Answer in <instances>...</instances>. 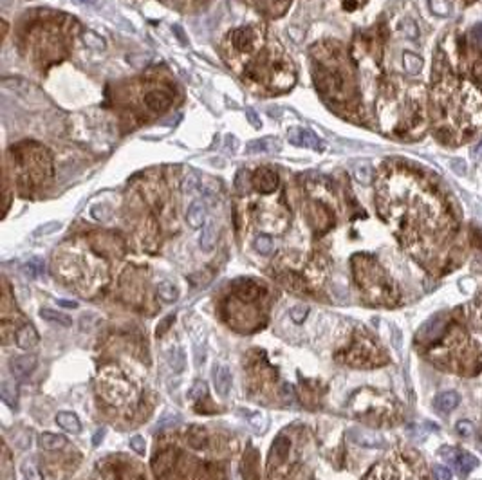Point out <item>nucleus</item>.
Wrapping results in <instances>:
<instances>
[{
	"label": "nucleus",
	"mask_w": 482,
	"mask_h": 480,
	"mask_svg": "<svg viewBox=\"0 0 482 480\" xmlns=\"http://www.w3.org/2000/svg\"><path fill=\"white\" fill-rule=\"evenodd\" d=\"M439 455H441L444 460H448L461 476L470 475V473L478 466L477 457H473L471 453H466V451H459V450H454V448H448V446L441 448Z\"/></svg>",
	"instance_id": "1"
},
{
	"label": "nucleus",
	"mask_w": 482,
	"mask_h": 480,
	"mask_svg": "<svg viewBox=\"0 0 482 480\" xmlns=\"http://www.w3.org/2000/svg\"><path fill=\"white\" fill-rule=\"evenodd\" d=\"M347 435H349V439L352 441V443L361 448H383L385 446V441L381 435L376 433V431L365 430V428H350V430L347 431Z\"/></svg>",
	"instance_id": "2"
},
{
	"label": "nucleus",
	"mask_w": 482,
	"mask_h": 480,
	"mask_svg": "<svg viewBox=\"0 0 482 480\" xmlns=\"http://www.w3.org/2000/svg\"><path fill=\"white\" fill-rule=\"evenodd\" d=\"M211 379H213V388L220 397H226L231 390V370L228 369L226 365L223 363H215L211 369Z\"/></svg>",
	"instance_id": "3"
},
{
	"label": "nucleus",
	"mask_w": 482,
	"mask_h": 480,
	"mask_svg": "<svg viewBox=\"0 0 482 480\" xmlns=\"http://www.w3.org/2000/svg\"><path fill=\"white\" fill-rule=\"evenodd\" d=\"M278 184V175L269 168H258L253 174V186L262 193H269L273 191Z\"/></svg>",
	"instance_id": "4"
},
{
	"label": "nucleus",
	"mask_w": 482,
	"mask_h": 480,
	"mask_svg": "<svg viewBox=\"0 0 482 480\" xmlns=\"http://www.w3.org/2000/svg\"><path fill=\"white\" fill-rule=\"evenodd\" d=\"M144 103L154 112H165L172 105V96L163 89H154L144 94Z\"/></svg>",
	"instance_id": "5"
},
{
	"label": "nucleus",
	"mask_w": 482,
	"mask_h": 480,
	"mask_svg": "<svg viewBox=\"0 0 482 480\" xmlns=\"http://www.w3.org/2000/svg\"><path fill=\"white\" fill-rule=\"evenodd\" d=\"M289 141L296 146H305V148H313V150H323L321 141L318 139L314 134H311L309 130H302L296 129L289 134Z\"/></svg>",
	"instance_id": "6"
},
{
	"label": "nucleus",
	"mask_w": 482,
	"mask_h": 480,
	"mask_svg": "<svg viewBox=\"0 0 482 480\" xmlns=\"http://www.w3.org/2000/svg\"><path fill=\"white\" fill-rule=\"evenodd\" d=\"M186 222H188L190 228L199 229L206 224V206L201 203V201H194V203L188 206V211H186Z\"/></svg>",
	"instance_id": "7"
},
{
	"label": "nucleus",
	"mask_w": 482,
	"mask_h": 480,
	"mask_svg": "<svg viewBox=\"0 0 482 480\" xmlns=\"http://www.w3.org/2000/svg\"><path fill=\"white\" fill-rule=\"evenodd\" d=\"M34 369H36V357L34 356H18L9 363V370L15 377H25Z\"/></svg>",
	"instance_id": "8"
},
{
	"label": "nucleus",
	"mask_w": 482,
	"mask_h": 480,
	"mask_svg": "<svg viewBox=\"0 0 482 480\" xmlns=\"http://www.w3.org/2000/svg\"><path fill=\"white\" fill-rule=\"evenodd\" d=\"M459 403H461V395L457 392H442L433 399L435 410L441 414H450L454 408H457Z\"/></svg>",
	"instance_id": "9"
},
{
	"label": "nucleus",
	"mask_w": 482,
	"mask_h": 480,
	"mask_svg": "<svg viewBox=\"0 0 482 480\" xmlns=\"http://www.w3.org/2000/svg\"><path fill=\"white\" fill-rule=\"evenodd\" d=\"M36 343H38L36 329H34L31 323H25V325H22V327L18 329V332H17V345H18V347L24 348V350H29V348H33Z\"/></svg>",
	"instance_id": "10"
},
{
	"label": "nucleus",
	"mask_w": 482,
	"mask_h": 480,
	"mask_svg": "<svg viewBox=\"0 0 482 480\" xmlns=\"http://www.w3.org/2000/svg\"><path fill=\"white\" fill-rule=\"evenodd\" d=\"M217 244V228H215L213 220H208L204 226H202L201 236H199V246H201L202 251H211Z\"/></svg>",
	"instance_id": "11"
},
{
	"label": "nucleus",
	"mask_w": 482,
	"mask_h": 480,
	"mask_svg": "<svg viewBox=\"0 0 482 480\" xmlns=\"http://www.w3.org/2000/svg\"><path fill=\"white\" fill-rule=\"evenodd\" d=\"M56 424L62 430L69 431V433H80L82 431V422H80V419L72 412H58Z\"/></svg>",
	"instance_id": "12"
},
{
	"label": "nucleus",
	"mask_w": 482,
	"mask_h": 480,
	"mask_svg": "<svg viewBox=\"0 0 482 480\" xmlns=\"http://www.w3.org/2000/svg\"><path fill=\"white\" fill-rule=\"evenodd\" d=\"M65 444H67V441H65V437H63V435L51 433V431H46V433H42L40 437H38V446H40L42 450H46V451L62 450Z\"/></svg>",
	"instance_id": "13"
},
{
	"label": "nucleus",
	"mask_w": 482,
	"mask_h": 480,
	"mask_svg": "<svg viewBox=\"0 0 482 480\" xmlns=\"http://www.w3.org/2000/svg\"><path fill=\"white\" fill-rule=\"evenodd\" d=\"M253 40H255L253 31L247 29V27H240V29H235L231 33V42L239 51H247L253 46Z\"/></svg>",
	"instance_id": "14"
},
{
	"label": "nucleus",
	"mask_w": 482,
	"mask_h": 480,
	"mask_svg": "<svg viewBox=\"0 0 482 480\" xmlns=\"http://www.w3.org/2000/svg\"><path fill=\"white\" fill-rule=\"evenodd\" d=\"M166 361H168L170 369H172L175 374L182 372V370H184V367H186L184 352H182L179 347H172V348H168V352H166Z\"/></svg>",
	"instance_id": "15"
},
{
	"label": "nucleus",
	"mask_w": 482,
	"mask_h": 480,
	"mask_svg": "<svg viewBox=\"0 0 482 480\" xmlns=\"http://www.w3.org/2000/svg\"><path fill=\"white\" fill-rule=\"evenodd\" d=\"M0 397H2V401L6 403V405L13 406V408H17L18 405V390L17 386H15V383L9 379L2 381V385H0Z\"/></svg>",
	"instance_id": "16"
},
{
	"label": "nucleus",
	"mask_w": 482,
	"mask_h": 480,
	"mask_svg": "<svg viewBox=\"0 0 482 480\" xmlns=\"http://www.w3.org/2000/svg\"><path fill=\"white\" fill-rule=\"evenodd\" d=\"M40 318H44L46 322L51 323H58L62 327H70L72 325V319L70 316H67L65 312H60V310H53V309H40Z\"/></svg>",
	"instance_id": "17"
},
{
	"label": "nucleus",
	"mask_w": 482,
	"mask_h": 480,
	"mask_svg": "<svg viewBox=\"0 0 482 480\" xmlns=\"http://www.w3.org/2000/svg\"><path fill=\"white\" fill-rule=\"evenodd\" d=\"M276 150H278V145L273 139H256L246 146L247 153H271L276 152Z\"/></svg>",
	"instance_id": "18"
},
{
	"label": "nucleus",
	"mask_w": 482,
	"mask_h": 480,
	"mask_svg": "<svg viewBox=\"0 0 482 480\" xmlns=\"http://www.w3.org/2000/svg\"><path fill=\"white\" fill-rule=\"evenodd\" d=\"M157 296H159L163 302L173 303V302H177L179 291H177V287L173 286L172 282L165 280V282H161L159 286H157Z\"/></svg>",
	"instance_id": "19"
},
{
	"label": "nucleus",
	"mask_w": 482,
	"mask_h": 480,
	"mask_svg": "<svg viewBox=\"0 0 482 480\" xmlns=\"http://www.w3.org/2000/svg\"><path fill=\"white\" fill-rule=\"evenodd\" d=\"M237 294H239L244 302H251V300H255L260 294V289L256 287V284H253L251 280H246L237 287Z\"/></svg>",
	"instance_id": "20"
},
{
	"label": "nucleus",
	"mask_w": 482,
	"mask_h": 480,
	"mask_svg": "<svg viewBox=\"0 0 482 480\" xmlns=\"http://www.w3.org/2000/svg\"><path fill=\"white\" fill-rule=\"evenodd\" d=\"M403 65L406 69V72L410 74H419L423 69V60L414 53H404L403 54Z\"/></svg>",
	"instance_id": "21"
},
{
	"label": "nucleus",
	"mask_w": 482,
	"mask_h": 480,
	"mask_svg": "<svg viewBox=\"0 0 482 480\" xmlns=\"http://www.w3.org/2000/svg\"><path fill=\"white\" fill-rule=\"evenodd\" d=\"M273 455H276L278 457V460H284L285 457H287V453H289V450H291V443H289V439L287 437H278V439L273 443Z\"/></svg>",
	"instance_id": "22"
},
{
	"label": "nucleus",
	"mask_w": 482,
	"mask_h": 480,
	"mask_svg": "<svg viewBox=\"0 0 482 480\" xmlns=\"http://www.w3.org/2000/svg\"><path fill=\"white\" fill-rule=\"evenodd\" d=\"M22 475H24L25 480H44L40 469H38L36 462L34 460H25L22 464Z\"/></svg>",
	"instance_id": "23"
},
{
	"label": "nucleus",
	"mask_w": 482,
	"mask_h": 480,
	"mask_svg": "<svg viewBox=\"0 0 482 480\" xmlns=\"http://www.w3.org/2000/svg\"><path fill=\"white\" fill-rule=\"evenodd\" d=\"M22 273H24L27 278H31V280L38 278L42 273H44V265H42V260L34 258V260L27 262V264H25L24 267H22Z\"/></svg>",
	"instance_id": "24"
},
{
	"label": "nucleus",
	"mask_w": 482,
	"mask_h": 480,
	"mask_svg": "<svg viewBox=\"0 0 482 480\" xmlns=\"http://www.w3.org/2000/svg\"><path fill=\"white\" fill-rule=\"evenodd\" d=\"M177 422H181V415H179L177 412H168V414H165L159 421H157V430L172 428V426H175Z\"/></svg>",
	"instance_id": "25"
},
{
	"label": "nucleus",
	"mask_w": 482,
	"mask_h": 480,
	"mask_svg": "<svg viewBox=\"0 0 482 480\" xmlns=\"http://www.w3.org/2000/svg\"><path fill=\"white\" fill-rule=\"evenodd\" d=\"M354 177L358 182H361V184H368L372 179V168L367 165V163H363V165H358L354 170Z\"/></svg>",
	"instance_id": "26"
},
{
	"label": "nucleus",
	"mask_w": 482,
	"mask_h": 480,
	"mask_svg": "<svg viewBox=\"0 0 482 480\" xmlns=\"http://www.w3.org/2000/svg\"><path fill=\"white\" fill-rule=\"evenodd\" d=\"M428 4L433 15H439V17H448L450 15L448 0H428Z\"/></svg>",
	"instance_id": "27"
},
{
	"label": "nucleus",
	"mask_w": 482,
	"mask_h": 480,
	"mask_svg": "<svg viewBox=\"0 0 482 480\" xmlns=\"http://www.w3.org/2000/svg\"><path fill=\"white\" fill-rule=\"evenodd\" d=\"M255 249L260 255H269L273 249V240L268 235H258L255 238Z\"/></svg>",
	"instance_id": "28"
},
{
	"label": "nucleus",
	"mask_w": 482,
	"mask_h": 480,
	"mask_svg": "<svg viewBox=\"0 0 482 480\" xmlns=\"http://www.w3.org/2000/svg\"><path fill=\"white\" fill-rule=\"evenodd\" d=\"M307 314H309V307L307 305H294L293 309H291V312H289L291 319H293L294 323H298V325L305 322Z\"/></svg>",
	"instance_id": "29"
},
{
	"label": "nucleus",
	"mask_w": 482,
	"mask_h": 480,
	"mask_svg": "<svg viewBox=\"0 0 482 480\" xmlns=\"http://www.w3.org/2000/svg\"><path fill=\"white\" fill-rule=\"evenodd\" d=\"M83 38H85V44L89 47H92V49L99 51L103 49L105 44H103V38H99L98 34H94L92 31H87V33H83Z\"/></svg>",
	"instance_id": "30"
},
{
	"label": "nucleus",
	"mask_w": 482,
	"mask_h": 480,
	"mask_svg": "<svg viewBox=\"0 0 482 480\" xmlns=\"http://www.w3.org/2000/svg\"><path fill=\"white\" fill-rule=\"evenodd\" d=\"M60 228H62V224L60 222H47V224H44V226H40V228L34 229L33 235L34 236H46V235H51V233L58 231Z\"/></svg>",
	"instance_id": "31"
},
{
	"label": "nucleus",
	"mask_w": 482,
	"mask_h": 480,
	"mask_svg": "<svg viewBox=\"0 0 482 480\" xmlns=\"http://www.w3.org/2000/svg\"><path fill=\"white\" fill-rule=\"evenodd\" d=\"M199 186V177L195 174H188L184 177V181H182V191L184 193H192V191H195Z\"/></svg>",
	"instance_id": "32"
},
{
	"label": "nucleus",
	"mask_w": 482,
	"mask_h": 480,
	"mask_svg": "<svg viewBox=\"0 0 482 480\" xmlns=\"http://www.w3.org/2000/svg\"><path fill=\"white\" fill-rule=\"evenodd\" d=\"M130 448L136 451L137 455H144V451H146L144 437H141V435H134V437H130Z\"/></svg>",
	"instance_id": "33"
},
{
	"label": "nucleus",
	"mask_w": 482,
	"mask_h": 480,
	"mask_svg": "<svg viewBox=\"0 0 482 480\" xmlns=\"http://www.w3.org/2000/svg\"><path fill=\"white\" fill-rule=\"evenodd\" d=\"M206 383L204 381H195V385L192 386V390H190V397L192 399H201L206 395Z\"/></svg>",
	"instance_id": "34"
},
{
	"label": "nucleus",
	"mask_w": 482,
	"mask_h": 480,
	"mask_svg": "<svg viewBox=\"0 0 482 480\" xmlns=\"http://www.w3.org/2000/svg\"><path fill=\"white\" fill-rule=\"evenodd\" d=\"M455 430H457V433L461 437H471L473 435V424L470 421H459Z\"/></svg>",
	"instance_id": "35"
},
{
	"label": "nucleus",
	"mask_w": 482,
	"mask_h": 480,
	"mask_svg": "<svg viewBox=\"0 0 482 480\" xmlns=\"http://www.w3.org/2000/svg\"><path fill=\"white\" fill-rule=\"evenodd\" d=\"M450 168H452L457 175H464L466 172H468V165H466V161L461 157L452 159V161H450Z\"/></svg>",
	"instance_id": "36"
},
{
	"label": "nucleus",
	"mask_w": 482,
	"mask_h": 480,
	"mask_svg": "<svg viewBox=\"0 0 482 480\" xmlns=\"http://www.w3.org/2000/svg\"><path fill=\"white\" fill-rule=\"evenodd\" d=\"M403 31H404V34H406L408 38H412V40H416L417 38V34H419V29H417V25H416V22L414 20H404V24H403Z\"/></svg>",
	"instance_id": "37"
},
{
	"label": "nucleus",
	"mask_w": 482,
	"mask_h": 480,
	"mask_svg": "<svg viewBox=\"0 0 482 480\" xmlns=\"http://www.w3.org/2000/svg\"><path fill=\"white\" fill-rule=\"evenodd\" d=\"M437 480H452V471L446 466H435Z\"/></svg>",
	"instance_id": "38"
},
{
	"label": "nucleus",
	"mask_w": 482,
	"mask_h": 480,
	"mask_svg": "<svg viewBox=\"0 0 482 480\" xmlns=\"http://www.w3.org/2000/svg\"><path fill=\"white\" fill-rule=\"evenodd\" d=\"M392 341H394V345H396V348L399 350L401 348V332H399V329L396 327V325H392Z\"/></svg>",
	"instance_id": "39"
},
{
	"label": "nucleus",
	"mask_w": 482,
	"mask_h": 480,
	"mask_svg": "<svg viewBox=\"0 0 482 480\" xmlns=\"http://www.w3.org/2000/svg\"><path fill=\"white\" fill-rule=\"evenodd\" d=\"M471 36H473V40L477 42L478 46H482V24H477L471 29Z\"/></svg>",
	"instance_id": "40"
},
{
	"label": "nucleus",
	"mask_w": 482,
	"mask_h": 480,
	"mask_svg": "<svg viewBox=\"0 0 482 480\" xmlns=\"http://www.w3.org/2000/svg\"><path fill=\"white\" fill-rule=\"evenodd\" d=\"M173 318H175V316L170 314V316H166V318L163 319V323H161V327H157V331H156V332H157V336H161V334H163V332L166 331V329L170 327V323H172V319H173Z\"/></svg>",
	"instance_id": "41"
},
{
	"label": "nucleus",
	"mask_w": 482,
	"mask_h": 480,
	"mask_svg": "<svg viewBox=\"0 0 482 480\" xmlns=\"http://www.w3.org/2000/svg\"><path fill=\"white\" fill-rule=\"evenodd\" d=\"M56 305L65 307V309H76L78 302H70V300H56Z\"/></svg>",
	"instance_id": "42"
},
{
	"label": "nucleus",
	"mask_w": 482,
	"mask_h": 480,
	"mask_svg": "<svg viewBox=\"0 0 482 480\" xmlns=\"http://www.w3.org/2000/svg\"><path fill=\"white\" fill-rule=\"evenodd\" d=\"M247 117H249V121H251L255 127H260V119H256L255 112H253L251 108H247Z\"/></svg>",
	"instance_id": "43"
},
{
	"label": "nucleus",
	"mask_w": 482,
	"mask_h": 480,
	"mask_svg": "<svg viewBox=\"0 0 482 480\" xmlns=\"http://www.w3.org/2000/svg\"><path fill=\"white\" fill-rule=\"evenodd\" d=\"M471 153H473V157H480L482 155V143H478V145L471 150Z\"/></svg>",
	"instance_id": "44"
},
{
	"label": "nucleus",
	"mask_w": 482,
	"mask_h": 480,
	"mask_svg": "<svg viewBox=\"0 0 482 480\" xmlns=\"http://www.w3.org/2000/svg\"><path fill=\"white\" fill-rule=\"evenodd\" d=\"M101 435H103V430H99L98 433L94 435V441H92V443H94V446H98V444H99V439H103Z\"/></svg>",
	"instance_id": "45"
}]
</instances>
